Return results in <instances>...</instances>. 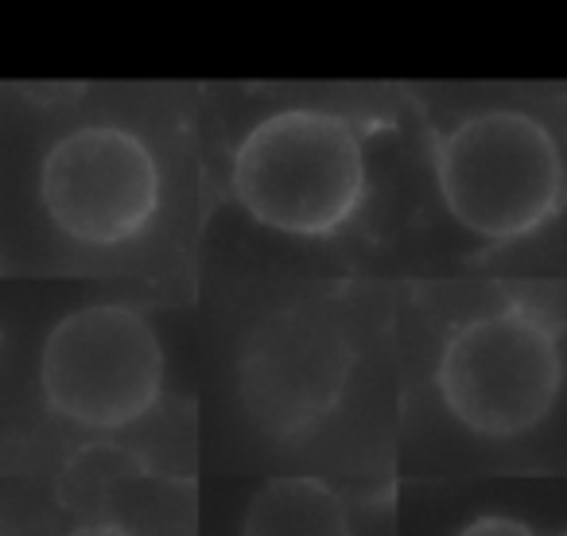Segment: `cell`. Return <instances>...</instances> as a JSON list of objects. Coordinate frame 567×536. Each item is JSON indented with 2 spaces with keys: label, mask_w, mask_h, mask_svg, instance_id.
<instances>
[{
  "label": "cell",
  "mask_w": 567,
  "mask_h": 536,
  "mask_svg": "<svg viewBox=\"0 0 567 536\" xmlns=\"http://www.w3.org/2000/svg\"><path fill=\"white\" fill-rule=\"evenodd\" d=\"M435 385L466 432L486 440L533 432L564 385L556 327L528 303L466 319L443 347Z\"/></svg>",
  "instance_id": "cell-3"
},
{
  "label": "cell",
  "mask_w": 567,
  "mask_h": 536,
  "mask_svg": "<svg viewBox=\"0 0 567 536\" xmlns=\"http://www.w3.org/2000/svg\"><path fill=\"white\" fill-rule=\"evenodd\" d=\"M66 536H136V533H133V528H125V525H117V520H97V525L71 528Z\"/></svg>",
  "instance_id": "cell-9"
},
{
  "label": "cell",
  "mask_w": 567,
  "mask_h": 536,
  "mask_svg": "<svg viewBox=\"0 0 567 536\" xmlns=\"http://www.w3.org/2000/svg\"><path fill=\"white\" fill-rule=\"evenodd\" d=\"M51 412L79 427L117 432L148 416L164 389L156 327L125 303H94L51 327L40 358Z\"/></svg>",
  "instance_id": "cell-4"
},
{
  "label": "cell",
  "mask_w": 567,
  "mask_h": 536,
  "mask_svg": "<svg viewBox=\"0 0 567 536\" xmlns=\"http://www.w3.org/2000/svg\"><path fill=\"white\" fill-rule=\"evenodd\" d=\"M241 536H354V528L327 482L272 478L252 494Z\"/></svg>",
  "instance_id": "cell-7"
},
{
  "label": "cell",
  "mask_w": 567,
  "mask_h": 536,
  "mask_svg": "<svg viewBox=\"0 0 567 536\" xmlns=\"http://www.w3.org/2000/svg\"><path fill=\"white\" fill-rule=\"evenodd\" d=\"M564 536H567V533H564Z\"/></svg>",
  "instance_id": "cell-10"
},
{
  "label": "cell",
  "mask_w": 567,
  "mask_h": 536,
  "mask_svg": "<svg viewBox=\"0 0 567 536\" xmlns=\"http://www.w3.org/2000/svg\"><path fill=\"white\" fill-rule=\"evenodd\" d=\"M435 179L451 218L482 241H520L564 203L567 172L548 125L520 110L458 121L435 152Z\"/></svg>",
  "instance_id": "cell-2"
},
{
  "label": "cell",
  "mask_w": 567,
  "mask_h": 536,
  "mask_svg": "<svg viewBox=\"0 0 567 536\" xmlns=\"http://www.w3.org/2000/svg\"><path fill=\"white\" fill-rule=\"evenodd\" d=\"M229 190L249 218L276 234L331 237L365 198L362 136L339 113L280 110L234 148Z\"/></svg>",
  "instance_id": "cell-1"
},
{
  "label": "cell",
  "mask_w": 567,
  "mask_h": 536,
  "mask_svg": "<svg viewBox=\"0 0 567 536\" xmlns=\"http://www.w3.org/2000/svg\"><path fill=\"white\" fill-rule=\"evenodd\" d=\"M354 339L327 303H292L249 331L237 358V396L272 440H300L334 409L354 373Z\"/></svg>",
  "instance_id": "cell-5"
},
{
  "label": "cell",
  "mask_w": 567,
  "mask_h": 536,
  "mask_svg": "<svg viewBox=\"0 0 567 536\" xmlns=\"http://www.w3.org/2000/svg\"><path fill=\"white\" fill-rule=\"evenodd\" d=\"M51 226L82 245H125L148 229L164 198L159 159L121 125H82L51 144L40 167Z\"/></svg>",
  "instance_id": "cell-6"
},
{
  "label": "cell",
  "mask_w": 567,
  "mask_h": 536,
  "mask_svg": "<svg viewBox=\"0 0 567 536\" xmlns=\"http://www.w3.org/2000/svg\"><path fill=\"white\" fill-rule=\"evenodd\" d=\"M458 536H536L525 520L517 517H502V513H486V517L471 520Z\"/></svg>",
  "instance_id": "cell-8"
}]
</instances>
